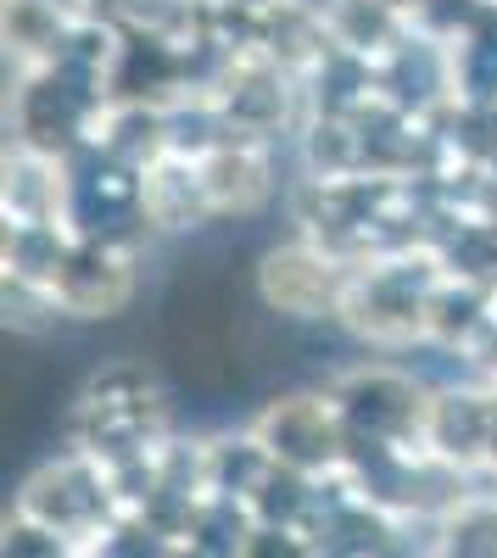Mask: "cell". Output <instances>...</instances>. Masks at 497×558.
I'll return each mask as SVG.
<instances>
[{"instance_id":"cell-6","label":"cell","mask_w":497,"mask_h":558,"mask_svg":"<svg viewBox=\"0 0 497 558\" xmlns=\"http://www.w3.org/2000/svg\"><path fill=\"white\" fill-rule=\"evenodd\" d=\"M347 274L352 263L313 246L307 235L286 241V246H268L257 263V296L263 307H275L286 318H336L341 291H347Z\"/></svg>"},{"instance_id":"cell-7","label":"cell","mask_w":497,"mask_h":558,"mask_svg":"<svg viewBox=\"0 0 497 558\" xmlns=\"http://www.w3.org/2000/svg\"><path fill=\"white\" fill-rule=\"evenodd\" d=\"M325 28H330V51L364 73H386L391 62H402L414 51V39L425 28H414L402 12H391L386 0H325Z\"/></svg>"},{"instance_id":"cell-4","label":"cell","mask_w":497,"mask_h":558,"mask_svg":"<svg viewBox=\"0 0 497 558\" xmlns=\"http://www.w3.org/2000/svg\"><path fill=\"white\" fill-rule=\"evenodd\" d=\"M0 218L17 235H73L78 229V173L73 157L39 151V146H7L0 168Z\"/></svg>"},{"instance_id":"cell-2","label":"cell","mask_w":497,"mask_h":558,"mask_svg":"<svg viewBox=\"0 0 497 558\" xmlns=\"http://www.w3.org/2000/svg\"><path fill=\"white\" fill-rule=\"evenodd\" d=\"M330 402L347 425L352 458H431L425 452V402L431 391L414 386L391 363H357L330 386Z\"/></svg>"},{"instance_id":"cell-9","label":"cell","mask_w":497,"mask_h":558,"mask_svg":"<svg viewBox=\"0 0 497 558\" xmlns=\"http://www.w3.org/2000/svg\"><path fill=\"white\" fill-rule=\"evenodd\" d=\"M492 324H497V286H492Z\"/></svg>"},{"instance_id":"cell-1","label":"cell","mask_w":497,"mask_h":558,"mask_svg":"<svg viewBox=\"0 0 497 558\" xmlns=\"http://www.w3.org/2000/svg\"><path fill=\"white\" fill-rule=\"evenodd\" d=\"M441 279H447V263H441V252L431 241L425 246H402V252L364 257V263H352V274H347L336 324H341L352 341H364L375 352L425 347L431 341V307H436Z\"/></svg>"},{"instance_id":"cell-5","label":"cell","mask_w":497,"mask_h":558,"mask_svg":"<svg viewBox=\"0 0 497 558\" xmlns=\"http://www.w3.org/2000/svg\"><path fill=\"white\" fill-rule=\"evenodd\" d=\"M275 140H257V134H235L213 123L207 140L185 146L196 157V173H202V191H207V207L213 218H252L275 202Z\"/></svg>"},{"instance_id":"cell-3","label":"cell","mask_w":497,"mask_h":558,"mask_svg":"<svg viewBox=\"0 0 497 558\" xmlns=\"http://www.w3.org/2000/svg\"><path fill=\"white\" fill-rule=\"evenodd\" d=\"M252 441L280 463L291 475H307V481H330L341 463L352 458L347 447V425L330 402V391H291L280 402H268L257 418H252Z\"/></svg>"},{"instance_id":"cell-8","label":"cell","mask_w":497,"mask_h":558,"mask_svg":"<svg viewBox=\"0 0 497 558\" xmlns=\"http://www.w3.org/2000/svg\"><path fill=\"white\" fill-rule=\"evenodd\" d=\"M141 218L157 235H185V229H202L213 218L196 157L185 146H173L141 168Z\"/></svg>"}]
</instances>
